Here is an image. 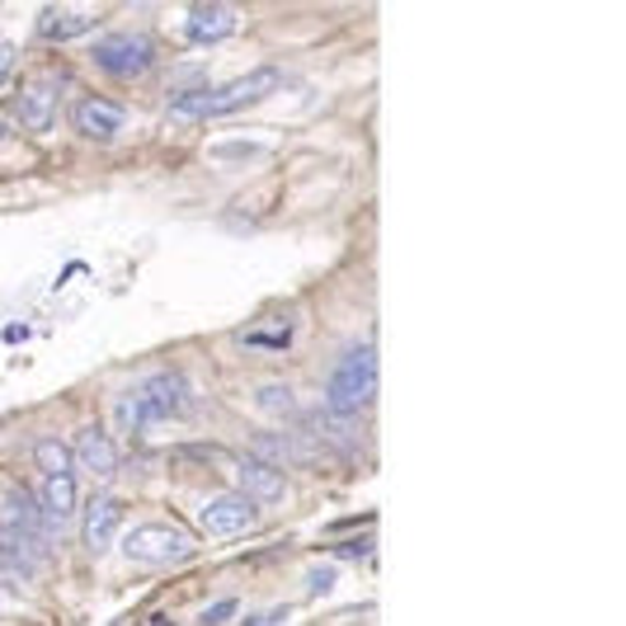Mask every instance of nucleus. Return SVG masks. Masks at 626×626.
Wrapping results in <instances>:
<instances>
[{"label":"nucleus","mask_w":626,"mask_h":626,"mask_svg":"<svg viewBox=\"0 0 626 626\" xmlns=\"http://www.w3.org/2000/svg\"><path fill=\"white\" fill-rule=\"evenodd\" d=\"M278 80H283V72H278V66H255L250 76L226 80V85H217V90H188V95H175L170 114L184 118V123H194V118L246 114V109H255L259 99H269V95L278 90Z\"/></svg>","instance_id":"1"},{"label":"nucleus","mask_w":626,"mask_h":626,"mask_svg":"<svg viewBox=\"0 0 626 626\" xmlns=\"http://www.w3.org/2000/svg\"><path fill=\"white\" fill-rule=\"evenodd\" d=\"M184 410H188V387H184L180 373H155L114 406L118 424H123L128 433H147L155 424L175 420V414H184Z\"/></svg>","instance_id":"2"},{"label":"nucleus","mask_w":626,"mask_h":626,"mask_svg":"<svg viewBox=\"0 0 626 626\" xmlns=\"http://www.w3.org/2000/svg\"><path fill=\"white\" fill-rule=\"evenodd\" d=\"M373 396H377V344L363 339V344H354V349H344V358L335 363V373H330L325 410L358 414Z\"/></svg>","instance_id":"3"},{"label":"nucleus","mask_w":626,"mask_h":626,"mask_svg":"<svg viewBox=\"0 0 626 626\" xmlns=\"http://www.w3.org/2000/svg\"><path fill=\"white\" fill-rule=\"evenodd\" d=\"M123 551L137 565H175L194 555V537H184L175 524H142L123 537Z\"/></svg>","instance_id":"4"},{"label":"nucleus","mask_w":626,"mask_h":626,"mask_svg":"<svg viewBox=\"0 0 626 626\" xmlns=\"http://www.w3.org/2000/svg\"><path fill=\"white\" fill-rule=\"evenodd\" d=\"M90 57L95 66H104L109 76H147L151 72V62H155V43L147 39V33H109V39H99L90 47Z\"/></svg>","instance_id":"5"},{"label":"nucleus","mask_w":626,"mask_h":626,"mask_svg":"<svg viewBox=\"0 0 626 626\" xmlns=\"http://www.w3.org/2000/svg\"><path fill=\"white\" fill-rule=\"evenodd\" d=\"M62 114V80L57 76H39L29 80L20 99H14V118H20L24 132H47Z\"/></svg>","instance_id":"6"},{"label":"nucleus","mask_w":626,"mask_h":626,"mask_svg":"<svg viewBox=\"0 0 626 626\" xmlns=\"http://www.w3.org/2000/svg\"><path fill=\"white\" fill-rule=\"evenodd\" d=\"M198 528L207 537H217V542H226V537H246V532L259 528V509L246 495H222L198 514Z\"/></svg>","instance_id":"7"},{"label":"nucleus","mask_w":626,"mask_h":626,"mask_svg":"<svg viewBox=\"0 0 626 626\" xmlns=\"http://www.w3.org/2000/svg\"><path fill=\"white\" fill-rule=\"evenodd\" d=\"M231 472H236L240 495H246L255 509H259V504H283L288 499V476L278 472L273 462H265V457H236Z\"/></svg>","instance_id":"8"},{"label":"nucleus","mask_w":626,"mask_h":626,"mask_svg":"<svg viewBox=\"0 0 626 626\" xmlns=\"http://www.w3.org/2000/svg\"><path fill=\"white\" fill-rule=\"evenodd\" d=\"M72 123L80 137H90V142H109V137L123 132L128 123V109L118 99H104V95H85L76 99V109H72Z\"/></svg>","instance_id":"9"},{"label":"nucleus","mask_w":626,"mask_h":626,"mask_svg":"<svg viewBox=\"0 0 626 626\" xmlns=\"http://www.w3.org/2000/svg\"><path fill=\"white\" fill-rule=\"evenodd\" d=\"M6 514H10V524H6V528H14L33 551L47 555V547H52V537H57V528L47 524V514L39 509V499H29L24 490H10V495H6Z\"/></svg>","instance_id":"10"},{"label":"nucleus","mask_w":626,"mask_h":626,"mask_svg":"<svg viewBox=\"0 0 626 626\" xmlns=\"http://www.w3.org/2000/svg\"><path fill=\"white\" fill-rule=\"evenodd\" d=\"M231 29H236L231 6H194L184 14V39L194 47H213L222 39H231Z\"/></svg>","instance_id":"11"},{"label":"nucleus","mask_w":626,"mask_h":626,"mask_svg":"<svg viewBox=\"0 0 626 626\" xmlns=\"http://www.w3.org/2000/svg\"><path fill=\"white\" fill-rule=\"evenodd\" d=\"M72 457L80 462V472H90L95 481H109L114 472H118V443L109 439L104 429H80V439H76V447H72Z\"/></svg>","instance_id":"12"},{"label":"nucleus","mask_w":626,"mask_h":626,"mask_svg":"<svg viewBox=\"0 0 626 626\" xmlns=\"http://www.w3.org/2000/svg\"><path fill=\"white\" fill-rule=\"evenodd\" d=\"M118 524H123V504L114 495H95L90 509H85V528H80V542L90 551H109L114 537H118Z\"/></svg>","instance_id":"13"},{"label":"nucleus","mask_w":626,"mask_h":626,"mask_svg":"<svg viewBox=\"0 0 626 626\" xmlns=\"http://www.w3.org/2000/svg\"><path fill=\"white\" fill-rule=\"evenodd\" d=\"M39 561H43V555L33 551L20 532L0 524V570H6V575H14V580H33V575H39Z\"/></svg>","instance_id":"14"},{"label":"nucleus","mask_w":626,"mask_h":626,"mask_svg":"<svg viewBox=\"0 0 626 626\" xmlns=\"http://www.w3.org/2000/svg\"><path fill=\"white\" fill-rule=\"evenodd\" d=\"M39 509L47 514V524H66L76 514V476H43Z\"/></svg>","instance_id":"15"},{"label":"nucleus","mask_w":626,"mask_h":626,"mask_svg":"<svg viewBox=\"0 0 626 626\" xmlns=\"http://www.w3.org/2000/svg\"><path fill=\"white\" fill-rule=\"evenodd\" d=\"M292 335H298V321L292 316H283V321H273V325H255V330H246V335H240L236 344L240 349H288L292 344Z\"/></svg>","instance_id":"16"},{"label":"nucleus","mask_w":626,"mask_h":626,"mask_svg":"<svg viewBox=\"0 0 626 626\" xmlns=\"http://www.w3.org/2000/svg\"><path fill=\"white\" fill-rule=\"evenodd\" d=\"M90 29V20L85 14H62V10H43V20H39V33L47 43H66V39H76V33Z\"/></svg>","instance_id":"17"},{"label":"nucleus","mask_w":626,"mask_h":626,"mask_svg":"<svg viewBox=\"0 0 626 626\" xmlns=\"http://www.w3.org/2000/svg\"><path fill=\"white\" fill-rule=\"evenodd\" d=\"M33 462H39V472H43V476H72V466H76L72 447L57 443V439H43L39 447H33Z\"/></svg>","instance_id":"18"},{"label":"nucleus","mask_w":626,"mask_h":626,"mask_svg":"<svg viewBox=\"0 0 626 626\" xmlns=\"http://www.w3.org/2000/svg\"><path fill=\"white\" fill-rule=\"evenodd\" d=\"M311 429H316L325 443H335V447H354V414L321 410V420H311Z\"/></svg>","instance_id":"19"},{"label":"nucleus","mask_w":626,"mask_h":626,"mask_svg":"<svg viewBox=\"0 0 626 626\" xmlns=\"http://www.w3.org/2000/svg\"><path fill=\"white\" fill-rule=\"evenodd\" d=\"M259 410L278 414V420H292V414H298V396L288 387H259Z\"/></svg>","instance_id":"20"},{"label":"nucleus","mask_w":626,"mask_h":626,"mask_svg":"<svg viewBox=\"0 0 626 626\" xmlns=\"http://www.w3.org/2000/svg\"><path fill=\"white\" fill-rule=\"evenodd\" d=\"M236 613H240V598H217V603L203 613V626H222V622H231Z\"/></svg>","instance_id":"21"},{"label":"nucleus","mask_w":626,"mask_h":626,"mask_svg":"<svg viewBox=\"0 0 626 626\" xmlns=\"http://www.w3.org/2000/svg\"><path fill=\"white\" fill-rule=\"evenodd\" d=\"M14 72V43H0V80Z\"/></svg>","instance_id":"22"},{"label":"nucleus","mask_w":626,"mask_h":626,"mask_svg":"<svg viewBox=\"0 0 626 626\" xmlns=\"http://www.w3.org/2000/svg\"><path fill=\"white\" fill-rule=\"evenodd\" d=\"M306 584H311V594H325V589L335 584V570H321V575H311Z\"/></svg>","instance_id":"23"}]
</instances>
